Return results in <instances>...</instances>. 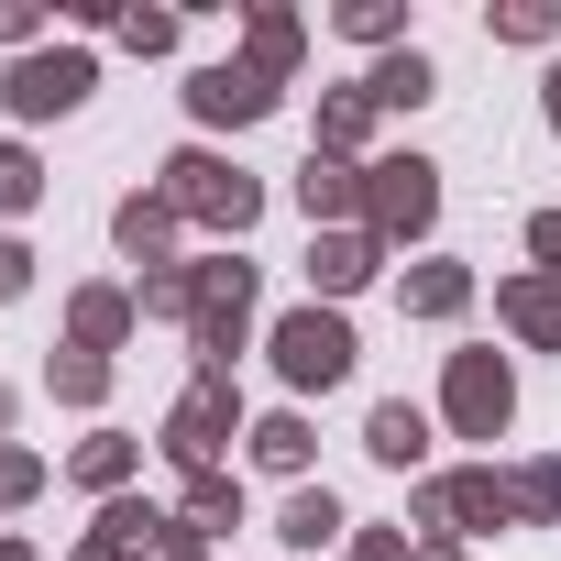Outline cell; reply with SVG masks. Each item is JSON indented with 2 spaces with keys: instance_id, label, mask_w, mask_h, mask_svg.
<instances>
[{
  "instance_id": "obj_31",
  "label": "cell",
  "mask_w": 561,
  "mask_h": 561,
  "mask_svg": "<svg viewBox=\"0 0 561 561\" xmlns=\"http://www.w3.org/2000/svg\"><path fill=\"white\" fill-rule=\"evenodd\" d=\"M23 287H34V242H23V231H0V309H12Z\"/></svg>"
},
{
  "instance_id": "obj_2",
  "label": "cell",
  "mask_w": 561,
  "mask_h": 561,
  "mask_svg": "<svg viewBox=\"0 0 561 561\" xmlns=\"http://www.w3.org/2000/svg\"><path fill=\"white\" fill-rule=\"evenodd\" d=\"M165 198H176V220H209V231H231V242L264 220V187H253L231 154H209V144L165 154Z\"/></svg>"
},
{
  "instance_id": "obj_33",
  "label": "cell",
  "mask_w": 561,
  "mask_h": 561,
  "mask_svg": "<svg viewBox=\"0 0 561 561\" xmlns=\"http://www.w3.org/2000/svg\"><path fill=\"white\" fill-rule=\"evenodd\" d=\"M0 45H12V56L45 45V12H34V0H0Z\"/></svg>"
},
{
  "instance_id": "obj_5",
  "label": "cell",
  "mask_w": 561,
  "mask_h": 561,
  "mask_svg": "<svg viewBox=\"0 0 561 561\" xmlns=\"http://www.w3.org/2000/svg\"><path fill=\"white\" fill-rule=\"evenodd\" d=\"M408 517H419L430 539H473V528H517V495H506L495 462H462V473H430V484L408 495Z\"/></svg>"
},
{
  "instance_id": "obj_22",
  "label": "cell",
  "mask_w": 561,
  "mask_h": 561,
  "mask_svg": "<svg viewBox=\"0 0 561 561\" xmlns=\"http://www.w3.org/2000/svg\"><path fill=\"white\" fill-rule=\"evenodd\" d=\"M397 309L408 320H462L473 309V264H419L408 287H397Z\"/></svg>"
},
{
  "instance_id": "obj_28",
  "label": "cell",
  "mask_w": 561,
  "mask_h": 561,
  "mask_svg": "<svg viewBox=\"0 0 561 561\" xmlns=\"http://www.w3.org/2000/svg\"><path fill=\"white\" fill-rule=\"evenodd\" d=\"M45 198V165H34V144H0V220H23Z\"/></svg>"
},
{
  "instance_id": "obj_41",
  "label": "cell",
  "mask_w": 561,
  "mask_h": 561,
  "mask_svg": "<svg viewBox=\"0 0 561 561\" xmlns=\"http://www.w3.org/2000/svg\"><path fill=\"white\" fill-rule=\"evenodd\" d=\"M176 561H209V550H176Z\"/></svg>"
},
{
  "instance_id": "obj_16",
  "label": "cell",
  "mask_w": 561,
  "mask_h": 561,
  "mask_svg": "<svg viewBox=\"0 0 561 561\" xmlns=\"http://www.w3.org/2000/svg\"><path fill=\"white\" fill-rule=\"evenodd\" d=\"M495 320H506L528 353H561V287H550V275H506V287H495Z\"/></svg>"
},
{
  "instance_id": "obj_24",
  "label": "cell",
  "mask_w": 561,
  "mask_h": 561,
  "mask_svg": "<svg viewBox=\"0 0 561 561\" xmlns=\"http://www.w3.org/2000/svg\"><path fill=\"white\" fill-rule=\"evenodd\" d=\"M353 45H375V56H397L408 45V0H342V12H331Z\"/></svg>"
},
{
  "instance_id": "obj_25",
  "label": "cell",
  "mask_w": 561,
  "mask_h": 561,
  "mask_svg": "<svg viewBox=\"0 0 561 561\" xmlns=\"http://www.w3.org/2000/svg\"><path fill=\"white\" fill-rule=\"evenodd\" d=\"M45 386H56V408H100V397H111V364H100V353H56Z\"/></svg>"
},
{
  "instance_id": "obj_36",
  "label": "cell",
  "mask_w": 561,
  "mask_h": 561,
  "mask_svg": "<svg viewBox=\"0 0 561 561\" xmlns=\"http://www.w3.org/2000/svg\"><path fill=\"white\" fill-rule=\"evenodd\" d=\"M539 111H550V133H561V56H550V78H539Z\"/></svg>"
},
{
  "instance_id": "obj_21",
  "label": "cell",
  "mask_w": 561,
  "mask_h": 561,
  "mask_svg": "<svg viewBox=\"0 0 561 561\" xmlns=\"http://www.w3.org/2000/svg\"><path fill=\"white\" fill-rule=\"evenodd\" d=\"M176 528L209 550L220 528H242V484H231V473H187V495H176Z\"/></svg>"
},
{
  "instance_id": "obj_34",
  "label": "cell",
  "mask_w": 561,
  "mask_h": 561,
  "mask_svg": "<svg viewBox=\"0 0 561 561\" xmlns=\"http://www.w3.org/2000/svg\"><path fill=\"white\" fill-rule=\"evenodd\" d=\"M528 253H539V275L561 287V209H539V220H528Z\"/></svg>"
},
{
  "instance_id": "obj_38",
  "label": "cell",
  "mask_w": 561,
  "mask_h": 561,
  "mask_svg": "<svg viewBox=\"0 0 561 561\" xmlns=\"http://www.w3.org/2000/svg\"><path fill=\"white\" fill-rule=\"evenodd\" d=\"M0 561H34V539H12V528H0Z\"/></svg>"
},
{
  "instance_id": "obj_19",
  "label": "cell",
  "mask_w": 561,
  "mask_h": 561,
  "mask_svg": "<svg viewBox=\"0 0 561 561\" xmlns=\"http://www.w3.org/2000/svg\"><path fill=\"white\" fill-rule=\"evenodd\" d=\"M133 462H144V440H122V430H89V440L67 451V473H78L100 506H111V495H133Z\"/></svg>"
},
{
  "instance_id": "obj_13",
  "label": "cell",
  "mask_w": 561,
  "mask_h": 561,
  "mask_svg": "<svg viewBox=\"0 0 561 561\" xmlns=\"http://www.w3.org/2000/svg\"><path fill=\"white\" fill-rule=\"evenodd\" d=\"M133 320H144L133 287H78V298H67V353H100V364H111V353L133 342Z\"/></svg>"
},
{
  "instance_id": "obj_14",
  "label": "cell",
  "mask_w": 561,
  "mask_h": 561,
  "mask_svg": "<svg viewBox=\"0 0 561 561\" xmlns=\"http://www.w3.org/2000/svg\"><path fill=\"white\" fill-rule=\"evenodd\" d=\"M298 209H309V231H353V220H364V165L309 154V165H298Z\"/></svg>"
},
{
  "instance_id": "obj_39",
  "label": "cell",
  "mask_w": 561,
  "mask_h": 561,
  "mask_svg": "<svg viewBox=\"0 0 561 561\" xmlns=\"http://www.w3.org/2000/svg\"><path fill=\"white\" fill-rule=\"evenodd\" d=\"M78 561H133V550H111V539H89V550H78Z\"/></svg>"
},
{
  "instance_id": "obj_10",
  "label": "cell",
  "mask_w": 561,
  "mask_h": 561,
  "mask_svg": "<svg viewBox=\"0 0 561 561\" xmlns=\"http://www.w3.org/2000/svg\"><path fill=\"white\" fill-rule=\"evenodd\" d=\"M375 264H386V242H375L364 220H353V231H320V242H309V298L342 309L353 287H375Z\"/></svg>"
},
{
  "instance_id": "obj_27",
  "label": "cell",
  "mask_w": 561,
  "mask_h": 561,
  "mask_svg": "<svg viewBox=\"0 0 561 561\" xmlns=\"http://www.w3.org/2000/svg\"><path fill=\"white\" fill-rule=\"evenodd\" d=\"M506 495H517V528L561 517V462H517V473H506Z\"/></svg>"
},
{
  "instance_id": "obj_15",
  "label": "cell",
  "mask_w": 561,
  "mask_h": 561,
  "mask_svg": "<svg viewBox=\"0 0 561 561\" xmlns=\"http://www.w3.org/2000/svg\"><path fill=\"white\" fill-rule=\"evenodd\" d=\"M298 56H309V23H298V12H275V0H264V12H242V67H253V78L287 89Z\"/></svg>"
},
{
  "instance_id": "obj_30",
  "label": "cell",
  "mask_w": 561,
  "mask_h": 561,
  "mask_svg": "<svg viewBox=\"0 0 561 561\" xmlns=\"http://www.w3.org/2000/svg\"><path fill=\"white\" fill-rule=\"evenodd\" d=\"M550 34H561L550 0H495V45H550Z\"/></svg>"
},
{
  "instance_id": "obj_37",
  "label": "cell",
  "mask_w": 561,
  "mask_h": 561,
  "mask_svg": "<svg viewBox=\"0 0 561 561\" xmlns=\"http://www.w3.org/2000/svg\"><path fill=\"white\" fill-rule=\"evenodd\" d=\"M408 561H462V539H419V550H408Z\"/></svg>"
},
{
  "instance_id": "obj_3",
  "label": "cell",
  "mask_w": 561,
  "mask_h": 561,
  "mask_svg": "<svg viewBox=\"0 0 561 561\" xmlns=\"http://www.w3.org/2000/svg\"><path fill=\"white\" fill-rule=\"evenodd\" d=\"M264 353H275V375H287L298 397H331V386L353 375V353H364V342H353V320H342V309H320V298H309V309L275 320V342H264Z\"/></svg>"
},
{
  "instance_id": "obj_40",
  "label": "cell",
  "mask_w": 561,
  "mask_h": 561,
  "mask_svg": "<svg viewBox=\"0 0 561 561\" xmlns=\"http://www.w3.org/2000/svg\"><path fill=\"white\" fill-rule=\"evenodd\" d=\"M0 440H12V386H0Z\"/></svg>"
},
{
  "instance_id": "obj_32",
  "label": "cell",
  "mask_w": 561,
  "mask_h": 561,
  "mask_svg": "<svg viewBox=\"0 0 561 561\" xmlns=\"http://www.w3.org/2000/svg\"><path fill=\"white\" fill-rule=\"evenodd\" d=\"M122 45H133V56H165V45H176V12H122Z\"/></svg>"
},
{
  "instance_id": "obj_12",
  "label": "cell",
  "mask_w": 561,
  "mask_h": 561,
  "mask_svg": "<svg viewBox=\"0 0 561 561\" xmlns=\"http://www.w3.org/2000/svg\"><path fill=\"white\" fill-rule=\"evenodd\" d=\"M111 242H122L144 275H154V264H176V198H165V187H133V198L111 209Z\"/></svg>"
},
{
  "instance_id": "obj_20",
  "label": "cell",
  "mask_w": 561,
  "mask_h": 561,
  "mask_svg": "<svg viewBox=\"0 0 561 561\" xmlns=\"http://www.w3.org/2000/svg\"><path fill=\"white\" fill-rule=\"evenodd\" d=\"M364 100H375V111H419V100H440V67H430L419 45H397V56H375Z\"/></svg>"
},
{
  "instance_id": "obj_35",
  "label": "cell",
  "mask_w": 561,
  "mask_h": 561,
  "mask_svg": "<svg viewBox=\"0 0 561 561\" xmlns=\"http://www.w3.org/2000/svg\"><path fill=\"white\" fill-rule=\"evenodd\" d=\"M342 561H408V528H364V539H353Z\"/></svg>"
},
{
  "instance_id": "obj_7",
  "label": "cell",
  "mask_w": 561,
  "mask_h": 561,
  "mask_svg": "<svg viewBox=\"0 0 561 561\" xmlns=\"http://www.w3.org/2000/svg\"><path fill=\"white\" fill-rule=\"evenodd\" d=\"M89 89H100L89 45H34V56H12V67H0V100H12V122H67Z\"/></svg>"
},
{
  "instance_id": "obj_29",
  "label": "cell",
  "mask_w": 561,
  "mask_h": 561,
  "mask_svg": "<svg viewBox=\"0 0 561 561\" xmlns=\"http://www.w3.org/2000/svg\"><path fill=\"white\" fill-rule=\"evenodd\" d=\"M34 495H45V451L0 440V517H12V506H34Z\"/></svg>"
},
{
  "instance_id": "obj_26",
  "label": "cell",
  "mask_w": 561,
  "mask_h": 561,
  "mask_svg": "<svg viewBox=\"0 0 561 561\" xmlns=\"http://www.w3.org/2000/svg\"><path fill=\"white\" fill-rule=\"evenodd\" d=\"M187 298H198V264H154L144 287H133V309H144V320H187Z\"/></svg>"
},
{
  "instance_id": "obj_8",
  "label": "cell",
  "mask_w": 561,
  "mask_h": 561,
  "mask_svg": "<svg viewBox=\"0 0 561 561\" xmlns=\"http://www.w3.org/2000/svg\"><path fill=\"white\" fill-rule=\"evenodd\" d=\"M440 419H451V440H506V419H517V375H506V353H451V375H440Z\"/></svg>"
},
{
  "instance_id": "obj_17",
  "label": "cell",
  "mask_w": 561,
  "mask_h": 561,
  "mask_svg": "<svg viewBox=\"0 0 561 561\" xmlns=\"http://www.w3.org/2000/svg\"><path fill=\"white\" fill-rule=\"evenodd\" d=\"M342 528H353V517H342V495H331V484H298L287 506H275V539H287V550H309V561H320Z\"/></svg>"
},
{
  "instance_id": "obj_11",
  "label": "cell",
  "mask_w": 561,
  "mask_h": 561,
  "mask_svg": "<svg viewBox=\"0 0 561 561\" xmlns=\"http://www.w3.org/2000/svg\"><path fill=\"white\" fill-rule=\"evenodd\" d=\"M364 144H375V100H364V78H353V89H320V122H309V154H331V165H375Z\"/></svg>"
},
{
  "instance_id": "obj_18",
  "label": "cell",
  "mask_w": 561,
  "mask_h": 561,
  "mask_svg": "<svg viewBox=\"0 0 561 561\" xmlns=\"http://www.w3.org/2000/svg\"><path fill=\"white\" fill-rule=\"evenodd\" d=\"M364 451H375V462H397V473H419V462H430V408L386 397V408L364 419Z\"/></svg>"
},
{
  "instance_id": "obj_4",
  "label": "cell",
  "mask_w": 561,
  "mask_h": 561,
  "mask_svg": "<svg viewBox=\"0 0 561 561\" xmlns=\"http://www.w3.org/2000/svg\"><path fill=\"white\" fill-rule=\"evenodd\" d=\"M231 440H253V430H242V386H231V375H198V386L165 408V462H176V473H220Z\"/></svg>"
},
{
  "instance_id": "obj_23",
  "label": "cell",
  "mask_w": 561,
  "mask_h": 561,
  "mask_svg": "<svg viewBox=\"0 0 561 561\" xmlns=\"http://www.w3.org/2000/svg\"><path fill=\"white\" fill-rule=\"evenodd\" d=\"M309 451H320V430H309L298 408H264V419H253V462H264V473H309Z\"/></svg>"
},
{
  "instance_id": "obj_1",
  "label": "cell",
  "mask_w": 561,
  "mask_h": 561,
  "mask_svg": "<svg viewBox=\"0 0 561 561\" xmlns=\"http://www.w3.org/2000/svg\"><path fill=\"white\" fill-rule=\"evenodd\" d=\"M253 298H264V264H242V253H198V298H187L198 375H231V353L253 342Z\"/></svg>"
},
{
  "instance_id": "obj_9",
  "label": "cell",
  "mask_w": 561,
  "mask_h": 561,
  "mask_svg": "<svg viewBox=\"0 0 561 561\" xmlns=\"http://www.w3.org/2000/svg\"><path fill=\"white\" fill-rule=\"evenodd\" d=\"M275 100H287V89H275V78H253L242 56H231V67H198V78H187V111H198L209 133H253V122H264Z\"/></svg>"
},
{
  "instance_id": "obj_6",
  "label": "cell",
  "mask_w": 561,
  "mask_h": 561,
  "mask_svg": "<svg viewBox=\"0 0 561 561\" xmlns=\"http://www.w3.org/2000/svg\"><path fill=\"white\" fill-rule=\"evenodd\" d=\"M440 220V165L430 154H375L364 165V231L375 242H419Z\"/></svg>"
}]
</instances>
